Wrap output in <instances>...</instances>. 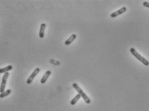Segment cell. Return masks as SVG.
<instances>
[{
	"label": "cell",
	"instance_id": "cell-4",
	"mask_svg": "<svg viewBox=\"0 0 149 111\" xmlns=\"http://www.w3.org/2000/svg\"><path fill=\"white\" fill-rule=\"evenodd\" d=\"M40 72V69L39 68H36L34 71H33V72L32 73V74L30 75V76L28 77V78L27 79V83L28 84H30L32 82V81L33 80V79L35 78V77L37 76V74Z\"/></svg>",
	"mask_w": 149,
	"mask_h": 111
},
{
	"label": "cell",
	"instance_id": "cell-10",
	"mask_svg": "<svg viewBox=\"0 0 149 111\" xmlns=\"http://www.w3.org/2000/svg\"><path fill=\"white\" fill-rule=\"evenodd\" d=\"M81 98V96L79 95V94H78V95H77L75 96L72 99V100L71 101V105H75L76 103H77V102L79 100L80 98Z\"/></svg>",
	"mask_w": 149,
	"mask_h": 111
},
{
	"label": "cell",
	"instance_id": "cell-5",
	"mask_svg": "<svg viewBox=\"0 0 149 111\" xmlns=\"http://www.w3.org/2000/svg\"><path fill=\"white\" fill-rule=\"evenodd\" d=\"M127 11V8L125 7V6H123L122 8H121L120 9H119L118 11H116V12H114L112 13L111 14H110V17H112V18H115V17H116L117 16H118L120 15H121L123 14V13H125Z\"/></svg>",
	"mask_w": 149,
	"mask_h": 111
},
{
	"label": "cell",
	"instance_id": "cell-1",
	"mask_svg": "<svg viewBox=\"0 0 149 111\" xmlns=\"http://www.w3.org/2000/svg\"><path fill=\"white\" fill-rule=\"evenodd\" d=\"M130 52L132 53L133 56H134V57H136L137 59L139 60L141 63H143L145 66H149V62L147 60L145 57H143V56H141L139 53H138L136 49L134 48H131L130 49Z\"/></svg>",
	"mask_w": 149,
	"mask_h": 111
},
{
	"label": "cell",
	"instance_id": "cell-7",
	"mask_svg": "<svg viewBox=\"0 0 149 111\" xmlns=\"http://www.w3.org/2000/svg\"><path fill=\"white\" fill-rule=\"evenodd\" d=\"M51 71H47L43 75V78H41V84H44L46 81H47L48 78H49V76H50V74H51Z\"/></svg>",
	"mask_w": 149,
	"mask_h": 111
},
{
	"label": "cell",
	"instance_id": "cell-11",
	"mask_svg": "<svg viewBox=\"0 0 149 111\" xmlns=\"http://www.w3.org/2000/svg\"><path fill=\"white\" fill-rule=\"evenodd\" d=\"M10 93H11V90L8 89H7L6 90L4 91L3 93L0 94V98H4V97L7 96H8V95H10Z\"/></svg>",
	"mask_w": 149,
	"mask_h": 111
},
{
	"label": "cell",
	"instance_id": "cell-12",
	"mask_svg": "<svg viewBox=\"0 0 149 111\" xmlns=\"http://www.w3.org/2000/svg\"><path fill=\"white\" fill-rule=\"evenodd\" d=\"M143 5L145 7L149 8V2H148V1H144L143 3Z\"/></svg>",
	"mask_w": 149,
	"mask_h": 111
},
{
	"label": "cell",
	"instance_id": "cell-2",
	"mask_svg": "<svg viewBox=\"0 0 149 111\" xmlns=\"http://www.w3.org/2000/svg\"><path fill=\"white\" fill-rule=\"evenodd\" d=\"M73 88L77 91L78 94H79V95L81 96V97H82V98H83V100L85 101V102H86V103L89 104V103H91V100H90L89 98L86 95V93L83 92V90H82V89L78 86V85L77 84H76V83L73 84Z\"/></svg>",
	"mask_w": 149,
	"mask_h": 111
},
{
	"label": "cell",
	"instance_id": "cell-6",
	"mask_svg": "<svg viewBox=\"0 0 149 111\" xmlns=\"http://www.w3.org/2000/svg\"><path fill=\"white\" fill-rule=\"evenodd\" d=\"M45 28H46V24L45 23H42L41 25V27H40V30H39V35L40 38L43 39L44 36V32Z\"/></svg>",
	"mask_w": 149,
	"mask_h": 111
},
{
	"label": "cell",
	"instance_id": "cell-9",
	"mask_svg": "<svg viewBox=\"0 0 149 111\" xmlns=\"http://www.w3.org/2000/svg\"><path fill=\"white\" fill-rule=\"evenodd\" d=\"M12 66H8L5 67V68H1L0 69V73H7L8 71H10V70L12 69Z\"/></svg>",
	"mask_w": 149,
	"mask_h": 111
},
{
	"label": "cell",
	"instance_id": "cell-3",
	"mask_svg": "<svg viewBox=\"0 0 149 111\" xmlns=\"http://www.w3.org/2000/svg\"><path fill=\"white\" fill-rule=\"evenodd\" d=\"M9 76V73L8 72L5 73L3 74L2 78V82H1V87H0V93H2L4 92V90L5 89V87H6V84L7 79Z\"/></svg>",
	"mask_w": 149,
	"mask_h": 111
},
{
	"label": "cell",
	"instance_id": "cell-8",
	"mask_svg": "<svg viewBox=\"0 0 149 111\" xmlns=\"http://www.w3.org/2000/svg\"><path fill=\"white\" fill-rule=\"evenodd\" d=\"M76 38H77V35H76L75 34H73V35H71V36L66 41L65 43L64 44H65L66 45H70V44L72 43V42H73L75 40Z\"/></svg>",
	"mask_w": 149,
	"mask_h": 111
}]
</instances>
